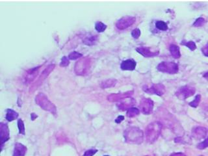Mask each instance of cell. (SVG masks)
<instances>
[{
	"label": "cell",
	"mask_w": 208,
	"mask_h": 156,
	"mask_svg": "<svg viewBox=\"0 0 208 156\" xmlns=\"http://www.w3.org/2000/svg\"><path fill=\"white\" fill-rule=\"evenodd\" d=\"M124 135L125 140L130 143L140 144L143 140V132L139 128H128L124 131Z\"/></svg>",
	"instance_id": "cell-1"
},
{
	"label": "cell",
	"mask_w": 208,
	"mask_h": 156,
	"mask_svg": "<svg viewBox=\"0 0 208 156\" xmlns=\"http://www.w3.org/2000/svg\"><path fill=\"white\" fill-rule=\"evenodd\" d=\"M162 124L159 122H154L147 126L146 137L148 142L152 143L157 140L160 135Z\"/></svg>",
	"instance_id": "cell-2"
},
{
	"label": "cell",
	"mask_w": 208,
	"mask_h": 156,
	"mask_svg": "<svg viewBox=\"0 0 208 156\" xmlns=\"http://www.w3.org/2000/svg\"><path fill=\"white\" fill-rule=\"evenodd\" d=\"M35 102L44 110L50 111L54 115H56L57 110L55 106L53 103L49 100L47 96L44 94L39 93L37 95L35 98Z\"/></svg>",
	"instance_id": "cell-3"
},
{
	"label": "cell",
	"mask_w": 208,
	"mask_h": 156,
	"mask_svg": "<svg viewBox=\"0 0 208 156\" xmlns=\"http://www.w3.org/2000/svg\"><path fill=\"white\" fill-rule=\"evenodd\" d=\"M91 66V59L88 57H83L75 65V72L78 75H84Z\"/></svg>",
	"instance_id": "cell-4"
},
{
	"label": "cell",
	"mask_w": 208,
	"mask_h": 156,
	"mask_svg": "<svg viewBox=\"0 0 208 156\" xmlns=\"http://www.w3.org/2000/svg\"><path fill=\"white\" fill-rule=\"evenodd\" d=\"M157 68L160 72L170 74L176 73L179 70L178 65L173 62H162L158 65Z\"/></svg>",
	"instance_id": "cell-5"
},
{
	"label": "cell",
	"mask_w": 208,
	"mask_h": 156,
	"mask_svg": "<svg viewBox=\"0 0 208 156\" xmlns=\"http://www.w3.org/2000/svg\"><path fill=\"white\" fill-rule=\"evenodd\" d=\"M196 89L191 86H183L180 87L176 92V96L180 100H185L195 94Z\"/></svg>",
	"instance_id": "cell-6"
},
{
	"label": "cell",
	"mask_w": 208,
	"mask_h": 156,
	"mask_svg": "<svg viewBox=\"0 0 208 156\" xmlns=\"http://www.w3.org/2000/svg\"><path fill=\"white\" fill-rule=\"evenodd\" d=\"M55 68V65L54 64H50L49 65L48 67L44 70L42 73H41V75L39 77V78L36 80V82L32 85V87H31V89H30V92H33L34 91L35 89L38 87L39 86H40L42 83L43 81L46 79V78L48 76L49 74L50 73V72L53 70Z\"/></svg>",
	"instance_id": "cell-7"
},
{
	"label": "cell",
	"mask_w": 208,
	"mask_h": 156,
	"mask_svg": "<svg viewBox=\"0 0 208 156\" xmlns=\"http://www.w3.org/2000/svg\"><path fill=\"white\" fill-rule=\"evenodd\" d=\"M135 20L136 18L135 17L128 16L124 17L116 22V26L120 30H123V29H125L132 26L135 22Z\"/></svg>",
	"instance_id": "cell-8"
},
{
	"label": "cell",
	"mask_w": 208,
	"mask_h": 156,
	"mask_svg": "<svg viewBox=\"0 0 208 156\" xmlns=\"http://www.w3.org/2000/svg\"><path fill=\"white\" fill-rule=\"evenodd\" d=\"M140 109L143 114L149 115L152 113L154 107V102L150 98H143L140 103Z\"/></svg>",
	"instance_id": "cell-9"
},
{
	"label": "cell",
	"mask_w": 208,
	"mask_h": 156,
	"mask_svg": "<svg viewBox=\"0 0 208 156\" xmlns=\"http://www.w3.org/2000/svg\"><path fill=\"white\" fill-rule=\"evenodd\" d=\"M144 91L151 94H157L158 96H162L165 93V87L162 84L154 85L150 88H144Z\"/></svg>",
	"instance_id": "cell-10"
},
{
	"label": "cell",
	"mask_w": 208,
	"mask_h": 156,
	"mask_svg": "<svg viewBox=\"0 0 208 156\" xmlns=\"http://www.w3.org/2000/svg\"><path fill=\"white\" fill-rule=\"evenodd\" d=\"M136 50L140 54L142 55H143L145 57H152L158 55L159 54V51L158 50H152V49L150 47H145V46H141L139 48H137Z\"/></svg>",
	"instance_id": "cell-11"
},
{
	"label": "cell",
	"mask_w": 208,
	"mask_h": 156,
	"mask_svg": "<svg viewBox=\"0 0 208 156\" xmlns=\"http://www.w3.org/2000/svg\"><path fill=\"white\" fill-rule=\"evenodd\" d=\"M135 103V100L131 98H125L121 100L120 103L117 104V107L121 110H126L131 108V107Z\"/></svg>",
	"instance_id": "cell-12"
},
{
	"label": "cell",
	"mask_w": 208,
	"mask_h": 156,
	"mask_svg": "<svg viewBox=\"0 0 208 156\" xmlns=\"http://www.w3.org/2000/svg\"><path fill=\"white\" fill-rule=\"evenodd\" d=\"M0 135H1L2 145L9 139V130L7 124L1 123L0 124Z\"/></svg>",
	"instance_id": "cell-13"
},
{
	"label": "cell",
	"mask_w": 208,
	"mask_h": 156,
	"mask_svg": "<svg viewBox=\"0 0 208 156\" xmlns=\"http://www.w3.org/2000/svg\"><path fill=\"white\" fill-rule=\"evenodd\" d=\"M207 129L203 127H196L192 130V135L196 139H201L206 137L207 134Z\"/></svg>",
	"instance_id": "cell-14"
},
{
	"label": "cell",
	"mask_w": 208,
	"mask_h": 156,
	"mask_svg": "<svg viewBox=\"0 0 208 156\" xmlns=\"http://www.w3.org/2000/svg\"><path fill=\"white\" fill-rule=\"evenodd\" d=\"M136 62L133 59H128L122 61L121 68L123 70H133L136 67Z\"/></svg>",
	"instance_id": "cell-15"
},
{
	"label": "cell",
	"mask_w": 208,
	"mask_h": 156,
	"mask_svg": "<svg viewBox=\"0 0 208 156\" xmlns=\"http://www.w3.org/2000/svg\"><path fill=\"white\" fill-rule=\"evenodd\" d=\"M40 69V66H37L33 69L29 70L27 73L25 78L26 82L27 83H31V81L35 78V77L37 76V74L39 73V70Z\"/></svg>",
	"instance_id": "cell-16"
},
{
	"label": "cell",
	"mask_w": 208,
	"mask_h": 156,
	"mask_svg": "<svg viewBox=\"0 0 208 156\" xmlns=\"http://www.w3.org/2000/svg\"><path fill=\"white\" fill-rule=\"evenodd\" d=\"M27 151V148L21 143H17L14 146L13 156H24Z\"/></svg>",
	"instance_id": "cell-17"
},
{
	"label": "cell",
	"mask_w": 208,
	"mask_h": 156,
	"mask_svg": "<svg viewBox=\"0 0 208 156\" xmlns=\"http://www.w3.org/2000/svg\"><path fill=\"white\" fill-rule=\"evenodd\" d=\"M130 92H126V93H118V94H112L111 95H109L107 96V100L110 102H116V101H121V100L127 98L130 95Z\"/></svg>",
	"instance_id": "cell-18"
},
{
	"label": "cell",
	"mask_w": 208,
	"mask_h": 156,
	"mask_svg": "<svg viewBox=\"0 0 208 156\" xmlns=\"http://www.w3.org/2000/svg\"><path fill=\"white\" fill-rule=\"evenodd\" d=\"M169 49L170 54H171L173 57H174L175 59H178L180 57L181 54H180V48L177 45H175V44H171V45L170 46Z\"/></svg>",
	"instance_id": "cell-19"
},
{
	"label": "cell",
	"mask_w": 208,
	"mask_h": 156,
	"mask_svg": "<svg viewBox=\"0 0 208 156\" xmlns=\"http://www.w3.org/2000/svg\"><path fill=\"white\" fill-rule=\"evenodd\" d=\"M18 116V113L16 111H14L12 109H8L7 110V115H6V119L9 121L11 122L14 120L17 119Z\"/></svg>",
	"instance_id": "cell-20"
},
{
	"label": "cell",
	"mask_w": 208,
	"mask_h": 156,
	"mask_svg": "<svg viewBox=\"0 0 208 156\" xmlns=\"http://www.w3.org/2000/svg\"><path fill=\"white\" fill-rule=\"evenodd\" d=\"M96 40H97V36L96 35H89L86 36L83 39V42L88 46H91L95 44Z\"/></svg>",
	"instance_id": "cell-21"
},
{
	"label": "cell",
	"mask_w": 208,
	"mask_h": 156,
	"mask_svg": "<svg viewBox=\"0 0 208 156\" xmlns=\"http://www.w3.org/2000/svg\"><path fill=\"white\" fill-rule=\"evenodd\" d=\"M139 114V110L135 107H131L127 111V116L130 118L134 117Z\"/></svg>",
	"instance_id": "cell-22"
},
{
	"label": "cell",
	"mask_w": 208,
	"mask_h": 156,
	"mask_svg": "<svg viewBox=\"0 0 208 156\" xmlns=\"http://www.w3.org/2000/svg\"><path fill=\"white\" fill-rule=\"evenodd\" d=\"M107 28V26L106 24H104L101 21H98L96 22L95 24V29H96V31H98L99 33L103 32L106 30Z\"/></svg>",
	"instance_id": "cell-23"
},
{
	"label": "cell",
	"mask_w": 208,
	"mask_h": 156,
	"mask_svg": "<svg viewBox=\"0 0 208 156\" xmlns=\"http://www.w3.org/2000/svg\"><path fill=\"white\" fill-rule=\"evenodd\" d=\"M155 26L159 30L161 31H166L168 29V26L165 22L163 21H158L155 23Z\"/></svg>",
	"instance_id": "cell-24"
},
{
	"label": "cell",
	"mask_w": 208,
	"mask_h": 156,
	"mask_svg": "<svg viewBox=\"0 0 208 156\" xmlns=\"http://www.w3.org/2000/svg\"><path fill=\"white\" fill-rule=\"evenodd\" d=\"M116 81L115 79H109L107 80L106 81H104V82L102 83V87L103 88H109L111 87H113L114 85H115L116 84Z\"/></svg>",
	"instance_id": "cell-25"
},
{
	"label": "cell",
	"mask_w": 208,
	"mask_h": 156,
	"mask_svg": "<svg viewBox=\"0 0 208 156\" xmlns=\"http://www.w3.org/2000/svg\"><path fill=\"white\" fill-rule=\"evenodd\" d=\"M182 45H185L187 47H188L192 51H194L196 48V46L195 43L193 42V41H189V42H186V41H184L183 40L181 43Z\"/></svg>",
	"instance_id": "cell-26"
},
{
	"label": "cell",
	"mask_w": 208,
	"mask_h": 156,
	"mask_svg": "<svg viewBox=\"0 0 208 156\" xmlns=\"http://www.w3.org/2000/svg\"><path fill=\"white\" fill-rule=\"evenodd\" d=\"M200 99H201V96L199 94L196 95L195 100H192L191 102L189 103V106H191L192 107H197L200 102Z\"/></svg>",
	"instance_id": "cell-27"
},
{
	"label": "cell",
	"mask_w": 208,
	"mask_h": 156,
	"mask_svg": "<svg viewBox=\"0 0 208 156\" xmlns=\"http://www.w3.org/2000/svg\"><path fill=\"white\" fill-rule=\"evenodd\" d=\"M83 56V55L79 53L78 51H73L72 53H70L69 55V59H71V60H76V59H78V58H80Z\"/></svg>",
	"instance_id": "cell-28"
},
{
	"label": "cell",
	"mask_w": 208,
	"mask_h": 156,
	"mask_svg": "<svg viewBox=\"0 0 208 156\" xmlns=\"http://www.w3.org/2000/svg\"><path fill=\"white\" fill-rule=\"evenodd\" d=\"M18 129H19V133H20V134L25 135L24 124L21 119H19L18 121Z\"/></svg>",
	"instance_id": "cell-29"
},
{
	"label": "cell",
	"mask_w": 208,
	"mask_h": 156,
	"mask_svg": "<svg viewBox=\"0 0 208 156\" xmlns=\"http://www.w3.org/2000/svg\"><path fill=\"white\" fill-rule=\"evenodd\" d=\"M206 22V20L203 18H198L196 20L195 22L193 24V26L195 27H200L202 26Z\"/></svg>",
	"instance_id": "cell-30"
},
{
	"label": "cell",
	"mask_w": 208,
	"mask_h": 156,
	"mask_svg": "<svg viewBox=\"0 0 208 156\" xmlns=\"http://www.w3.org/2000/svg\"><path fill=\"white\" fill-rule=\"evenodd\" d=\"M207 147H208V137L204 141H203V142L198 144L197 146V148L200 150L205 149L206 148H207Z\"/></svg>",
	"instance_id": "cell-31"
},
{
	"label": "cell",
	"mask_w": 208,
	"mask_h": 156,
	"mask_svg": "<svg viewBox=\"0 0 208 156\" xmlns=\"http://www.w3.org/2000/svg\"><path fill=\"white\" fill-rule=\"evenodd\" d=\"M131 35L134 39H138L140 35V29L138 28H136L135 29H133L131 32Z\"/></svg>",
	"instance_id": "cell-32"
},
{
	"label": "cell",
	"mask_w": 208,
	"mask_h": 156,
	"mask_svg": "<svg viewBox=\"0 0 208 156\" xmlns=\"http://www.w3.org/2000/svg\"><path fill=\"white\" fill-rule=\"evenodd\" d=\"M97 152H98V150H95V149L88 150H87L85 152V154H83V156H93Z\"/></svg>",
	"instance_id": "cell-33"
},
{
	"label": "cell",
	"mask_w": 208,
	"mask_h": 156,
	"mask_svg": "<svg viewBox=\"0 0 208 156\" xmlns=\"http://www.w3.org/2000/svg\"><path fill=\"white\" fill-rule=\"evenodd\" d=\"M69 63H70V62H69V58L64 56L62 58L61 63L60 65L61 66H68L69 64Z\"/></svg>",
	"instance_id": "cell-34"
},
{
	"label": "cell",
	"mask_w": 208,
	"mask_h": 156,
	"mask_svg": "<svg viewBox=\"0 0 208 156\" xmlns=\"http://www.w3.org/2000/svg\"><path fill=\"white\" fill-rule=\"evenodd\" d=\"M202 51L205 56L208 57V43L202 48Z\"/></svg>",
	"instance_id": "cell-35"
},
{
	"label": "cell",
	"mask_w": 208,
	"mask_h": 156,
	"mask_svg": "<svg viewBox=\"0 0 208 156\" xmlns=\"http://www.w3.org/2000/svg\"><path fill=\"white\" fill-rule=\"evenodd\" d=\"M124 119V117L123 116H118V118H116V119L115 120V122L118 124H119L121 123L123 120Z\"/></svg>",
	"instance_id": "cell-36"
},
{
	"label": "cell",
	"mask_w": 208,
	"mask_h": 156,
	"mask_svg": "<svg viewBox=\"0 0 208 156\" xmlns=\"http://www.w3.org/2000/svg\"><path fill=\"white\" fill-rule=\"evenodd\" d=\"M170 156H187V155L182 153H174Z\"/></svg>",
	"instance_id": "cell-37"
},
{
	"label": "cell",
	"mask_w": 208,
	"mask_h": 156,
	"mask_svg": "<svg viewBox=\"0 0 208 156\" xmlns=\"http://www.w3.org/2000/svg\"><path fill=\"white\" fill-rule=\"evenodd\" d=\"M204 77L206 79L208 80V72H206L205 74H204Z\"/></svg>",
	"instance_id": "cell-38"
},
{
	"label": "cell",
	"mask_w": 208,
	"mask_h": 156,
	"mask_svg": "<svg viewBox=\"0 0 208 156\" xmlns=\"http://www.w3.org/2000/svg\"><path fill=\"white\" fill-rule=\"evenodd\" d=\"M104 156H109V155H104Z\"/></svg>",
	"instance_id": "cell-39"
},
{
	"label": "cell",
	"mask_w": 208,
	"mask_h": 156,
	"mask_svg": "<svg viewBox=\"0 0 208 156\" xmlns=\"http://www.w3.org/2000/svg\"><path fill=\"white\" fill-rule=\"evenodd\" d=\"M145 156H150V155H145Z\"/></svg>",
	"instance_id": "cell-40"
},
{
	"label": "cell",
	"mask_w": 208,
	"mask_h": 156,
	"mask_svg": "<svg viewBox=\"0 0 208 156\" xmlns=\"http://www.w3.org/2000/svg\"><path fill=\"white\" fill-rule=\"evenodd\" d=\"M200 156H203V155H200Z\"/></svg>",
	"instance_id": "cell-41"
}]
</instances>
